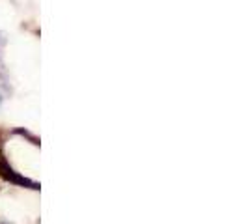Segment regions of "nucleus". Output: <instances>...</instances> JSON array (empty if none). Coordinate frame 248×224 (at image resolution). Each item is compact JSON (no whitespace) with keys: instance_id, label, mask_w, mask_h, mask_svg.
Returning <instances> with one entry per match:
<instances>
[]
</instances>
